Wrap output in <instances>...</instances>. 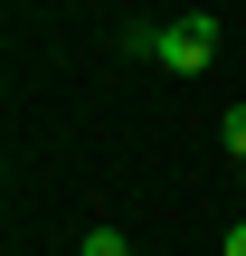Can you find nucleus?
Returning a JSON list of instances; mask_svg holds the SVG:
<instances>
[{"mask_svg":"<svg viewBox=\"0 0 246 256\" xmlns=\"http://www.w3.org/2000/svg\"><path fill=\"white\" fill-rule=\"evenodd\" d=\"M152 66H171V76H209V66H218V10H180V19H161Z\"/></svg>","mask_w":246,"mask_h":256,"instance_id":"f257e3e1","label":"nucleus"},{"mask_svg":"<svg viewBox=\"0 0 246 256\" xmlns=\"http://www.w3.org/2000/svg\"><path fill=\"white\" fill-rule=\"evenodd\" d=\"M76 256H133V238H123V228H85V247Z\"/></svg>","mask_w":246,"mask_h":256,"instance_id":"f03ea898","label":"nucleus"},{"mask_svg":"<svg viewBox=\"0 0 246 256\" xmlns=\"http://www.w3.org/2000/svg\"><path fill=\"white\" fill-rule=\"evenodd\" d=\"M218 133H228V152L246 162V104H228V114H218Z\"/></svg>","mask_w":246,"mask_h":256,"instance_id":"7ed1b4c3","label":"nucleus"},{"mask_svg":"<svg viewBox=\"0 0 246 256\" xmlns=\"http://www.w3.org/2000/svg\"><path fill=\"white\" fill-rule=\"evenodd\" d=\"M218 256H246V228H228V247H218Z\"/></svg>","mask_w":246,"mask_h":256,"instance_id":"20e7f679","label":"nucleus"},{"mask_svg":"<svg viewBox=\"0 0 246 256\" xmlns=\"http://www.w3.org/2000/svg\"><path fill=\"white\" fill-rule=\"evenodd\" d=\"M237 171H246V162H237Z\"/></svg>","mask_w":246,"mask_h":256,"instance_id":"39448f33","label":"nucleus"}]
</instances>
